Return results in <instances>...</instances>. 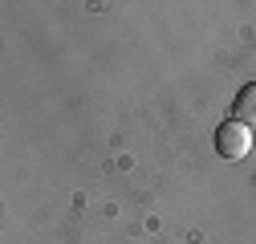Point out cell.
I'll return each mask as SVG.
<instances>
[{
    "label": "cell",
    "mask_w": 256,
    "mask_h": 244,
    "mask_svg": "<svg viewBox=\"0 0 256 244\" xmlns=\"http://www.w3.org/2000/svg\"><path fill=\"white\" fill-rule=\"evenodd\" d=\"M252 150V130L244 126V122H220L216 126V155L220 159H244Z\"/></svg>",
    "instance_id": "1"
},
{
    "label": "cell",
    "mask_w": 256,
    "mask_h": 244,
    "mask_svg": "<svg viewBox=\"0 0 256 244\" xmlns=\"http://www.w3.org/2000/svg\"><path fill=\"white\" fill-rule=\"evenodd\" d=\"M232 114H236V122H244V126L252 130L256 126V82H248L240 94H236V102H232Z\"/></svg>",
    "instance_id": "2"
}]
</instances>
